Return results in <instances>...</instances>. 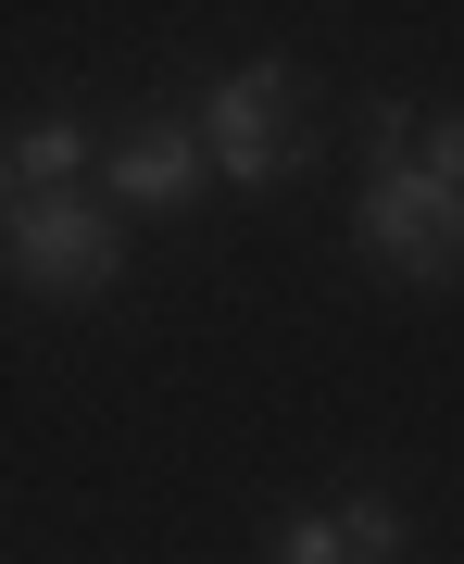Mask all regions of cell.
<instances>
[{
  "label": "cell",
  "mask_w": 464,
  "mask_h": 564,
  "mask_svg": "<svg viewBox=\"0 0 464 564\" xmlns=\"http://www.w3.org/2000/svg\"><path fill=\"white\" fill-rule=\"evenodd\" d=\"M202 126H188V113H151V126H126V139L101 151V188H114V202L126 214H163V202H188V188H202Z\"/></svg>",
  "instance_id": "4"
},
{
  "label": "cell",
  "mask_w": 464,
  "mask_h": 564,
  "mask_svg": "<svg viewBox=\"0 0 464 564\" xmlns=\"http://www.w3.org/2000/svg\"><path fill=\"white\" fill-rule=\"evenodd\" d=\"M0 276L39 289V302H101V289L126 276V226L101 202H76V188L13 202V214H0Z\"/></svg>",
  "instance_id": "1"
},
{
  "label": "cell",
  "mask_w": 464,
  "mask_h": 564,
  "mask_svg": "<svg viewBox=\"0 0 464 564\" xmlns=\"http://www.w3.org/2000/svg\"><path fill=\"white\" fill-rule=\"evenodd\" d=\"M13 202H25V188H13V151H0V214H13Z\"/></svg>",
  "instance_id": "9"
},
{
  "label": "cell",
  "mask_w": 464,
  "mask_h": 564,
  "mask_svg": "<svg viewBox=\"0 0 464 564\" xmlns=\"http://www.w3.org/2000/svg\"><path fill=\"white\" fill-rule=\"evenodd\" d=\"M339 540H352V564H402V502H389V489H352Z\"/></svg>",
  "instance_id": "6"
},
{
  "label": "cell",
  "mask_w": 464,
  "mask_h": 564,
  "mask_svg": "<svg viewBox=\"0 0 464 564\" xmlns=\"http://www.w3.org/2000/svg\"><path fill=\"white\" fill-rule=\"evenodd\" d=\"M352 239H364V263H377V276H402V289H452V276H464V188H440L427 163H402V176H364Z\"/></svg>",
  "instance_id": "2"
},
{
  "label": "cell",
  "mask_w": 464,
  "mask_h": 564,
  "mask_svg": "<svg viewBox=\"0 0 464 564\" xmlns=\"http://www.w3.org/2000/svg\"><path fill=\"white\" fill-rule=\"evenodd\" d=\"M427 176H440V188H464V113H440V126H427Z\"/></svg>",
  "instance_id": "8"
},
{
  "label": "cell",
  "mask_w": 464,
  "mask_h": 564,
  "mask_svg": "<svg viewBox=\"0 0 464 564\" xmlns=\"http://www.w3.org/2000/svg\"><path fill=\"white\" fill-rule=\"evenodd\" d=\"M263 564H352V540H339V514H277Z\"/></svg>",
  "instance_id": "7"
},
{
  "label": "cell",
  "mask_w": 464,
  "mask_h": 564,
  "mask_svg": "<svg viewBox=\"0 0 464 564\" xmlns=\"http://www.w3.org/2000/svg\"><path fill=\"white\" fill-rule=\"evenodd\" d=\"M289 101H302V76H289V63H239V76H214L202 151H214L226 188H277V176H302V163H314V139L289 126Z\"/></svg>",
  "instance_id": "3"
},
{
  "label": "cell",
  "mask_w": 464,
  "mask_h": 564,
  "mask_svg": "<svg viewBox=\"0 0 464 564\" xmlns=\"http://www.w3.org/2000/svg\"><path fill=\"white\" fill-rule=\"evenodd\" d=\"M76 176H88V126H76V113H25V126H13V188L51 202V188H76Z\"/></svg>",
  "instance_id": "5"
}]
</instances>
